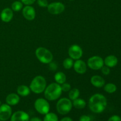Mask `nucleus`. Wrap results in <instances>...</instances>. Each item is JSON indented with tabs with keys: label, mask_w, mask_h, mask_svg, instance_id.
<instances>
[{
	"label": "nucleus",
	"mask_w": 121,
	"mask_h": 121,
	"mask_svg": "<svg viewBox=\"0 0 121 121\" xmlns=\"http://www.w3.org/2000/svg\"><path fill=\"white\" fill-rule=\"evenodd\" d=\"M79 121H91V118L88 115H83L79 118Z\"/></svg>",
	"instance_id": "nucleus-31"
},
{
	"label": "nucleus",
	"mask_w": 121,
	"mask_h": 121,
	"mask_svg": "<svg viewBox=\"0 0 121 121\" xmlns=\"http://www.w3.org/2000/svg\"><path fill=\"white\" fill-rule=\"evenodd\" d=\"M34 108L40 114L46 115L50 112V106L47 99L39 98L34 102Z\"/></svg>",
	"instance_id": "nucleus-6"
},
{
	"label": "nucleus",
	"mask_w": 121,
	"mask_h": 121,
	"mask_svg": "<svg viewBox=\"0 0 121 121\" xmlns=\"http://www.w3.org/2000/svg\"><path fill=\"white\" fill-rule=\"evenodd\" d=\"M20 100V96L17 93H11L7 96L5 99V101L7 104L9 106H14L17 105Z\"/></svg>",
	"instance_id": "nucleus-15"
},
{
	"label": "nucleus",
	"mask_w": 121,
	"mask_h": 121,
	"mask_svg": "<svg viewBox=\"0 0 121 121\" xmlns=\"http://www.w3.org/2000/svg\"><path fill=\"white\" fill-rule=\"evenodd\" d=\"M31 90L29 87L26 85H20L17 88V93L19 96L26 97L30 94Z\"/></svg>",
	"instance_id": "nucleus-18"
},
{
	"label": "nucleus",
	"mask_w": 121,
	"mask_h": 121,
	"mask_svg": "<svg viewBox=\"0 0 121 121\" xmlns=\"http://www.w3.org/2000/svg\"><path fill=\"white\" fill-rule=\"evenodd\" d=\"M69 99H70L71 100H74L75 99H78L80 96V91L78 89L73 88L71 89L69 91Z\"/></svg>",
	"instance_id": "nucleus-21"
},
{
	"label": "nucleus",
	"mask_w": 121,
	"mask_h": 121,
	"mask_svg": "<svg viewBox=\"0 0 121 121\" xmlns=\"http://www.w3.org/2000/svg\"><path fill=\"white\" fill-rule=\"evenodd\" d=\"M106 97L100 93L93 95L89 100V107L92 112L100 113L104 112L107 106Z\"/></svg>",
	"instance_id": "nucleus-1"
},
{
	"label": "nucleus",
	"mask_w": 121,
	"mask_h": 121,
	"mask_svg": "<svg viewBox=\"0 0 121 121\" xmlns=\"http://www.w3.org/2000/svg\"><path fill=\"white\" fill-rule=\"evenodd\" d=\"M37 2L40 7H43V8L47 7L48 5L47 0H37Z\"/></svg>",
	"instance_id": "nucleus-27"
},
{
	"label": "nucleus",
	"mask_w": 121,
	"mask_h": 121,
	"mask_svg": "<svg viewBox=\"0 0 121 121\" xmlns=\"http://www.w3.org/2000/svg\"><path fill=\"white\" fill-rule=\"evenodd\" d=\"M14 16L13 11L11 8H5L0 13V17L1 20L4 22H9L13 19Z\"/></svg>",
	"instance_id": "nucleus-14"
},
{
	"label": "nucleus",
	"mask_w": 121,
	"mask_h": 121,
	"mask_svg": "<svg viewBox=\"0 0 121 121\" xmlns=\"http://www.w3.org/2000/svg\"><path fill=\"white\" fill-rule=\"evenodd\" d=\"M87 66L94 70H100L104 66V59L99 56H93L87 60Z\"/></svg>",
	"instance_id": "nucleus-7"
},
{
	"label": "nucleus",
	"mask_w": 121,
	"mask_h": 121,
	"mask_svg": "<svg viewBox=\"0 0 121 121\" xmlns=\"http://www.w3.org/2000/svg\"><path fill=\"white\" fill-rule=\"evenodd\" d=\"M73 107V104L70 99L63 98L59 99L56 104V109L58 113L65 115L70 112Z\"/></svg>",
	"instance_id": "nucleus-5"
},
{
	"label": "nucleus",
	"mask_w": 121,
	"mask_h": 121,
	"mask_svg": "<svg viewBox=\"0 0 121 121\" xmlns=\"http://www.w3.org/2000/svg\"><path fill=\"white\" fill-rule=\"evenodd\" d=\"M47 10L52 15H59L63 13L65 9V5L60 2H53L48 4Z\"/></svg>",
	"instance_id": "nucleus-8"
},
{
	"label": "nucleus",
	"mask_w": 121,
	"mask_h": 121,
	"mask_svg": "<svg viewBox=\"0 0 121 121\" xmlns=\"http://www.w3.org/2000/svg\"><path fill=\"white\" fill-rule=\"evenodd\" d=\"M73 68L77 73L80 74H85L87 70V65L83 60H76L73 64Z\"/></svg>",
	"instance_id": "nucleus-13"
},
{
	"label": "nucleus",
	"mask_w": 121,
	"mask_h": 121,
	"mask_svg": "<svg viewBox=\"0 0 121 121\" xmlns=\"http://www.w3.org/2000/svg\"><path fill=\"white\" fill-rule=\"evenodd\" d=\"M91 83L93 86L100 88L105 85V81L104 78L100 76L94 75L91 77Z\"/></svg>",
	"instance_id": "nucleus-16"
},
{
	"label": "nucleus",
	"mask_w": 121,
	"mask_h": 121,
	"mask_svg": "<svg viewBox=\"0 0 121 121\" xmlns=\"http://www.w3.org/2000/svg\"><path fill=\"white\" fill-rule=\"evenodd\" d=\"M72 104L75 108L78 109H82L85 108L86 106V101L84 99H80L79 98L75 100H73Z\"/></svg>",
	"instance_id": "nucleus-20"
},
{
	"label": "nucleus",
	"mask_w": 121,
	"mask_h": 121,
	"mask_svg": "<svg viewBox=\"0 0 121 121\" xmlns=\"http://www.w3.org/2000/svg\"><path fill=\"white\" fill-rule=\"evenodd\" d=\"M30 121H42L40 118L38 117H34L32 118L31 119H30Z\"/></svg>",
	"instance_id": "nucleus-33"
},
{
	"label": "nucleus",
	"mask_w": 121,
	"mask_h": 121,
	"mask_svg": "<svg viewBox=\"0 0 121 121\" xmlns=\"http://www.w3.org/2000/svg\"><path fill=\"white\" fill-rule=\"evenodd\" d=\"M61 93L62 90L61 86L56 82L50 84L44 91L45 98L50 101H54L59 99L61 95Z\"/></svg>",
	"instance_id": "nucleus-2"
},
{
	"label": "nucleus",
	"mask_w": 121,
	"mask_h": 121,
	"mask_svg": "<svg viewBox=\"0 0 121 121\" xmlns=\"http://www.w3.org/2000/svg\"><path fill=\"white\" fill-rule=\"evenodd\" d=\"M22 7H23V4L22 3L21 1H15L13 2L11 4L12 10L15 12L20 11L22 9Z\"/></svg>",
	"instance_id": "nucleus-23"
},
{
	"label": "nucleus",
	"mask_w": 121,
	"mask_h": 121,
	"mask_svg": "<svg viewBox=\"0 0 121 121\" xmlns=\"http://www.w3.org/2000/svg\"><path fill=\"white\" fill-rule=\"evenodd\" d=\"M117 90V87L115 84L109 83L104 85V91L108 93H113Z\"/></svg>",
	"instance_id": "nucleus-22"
},
{
	"label": "nucleus",
	"mask_w": 121,
	"mask_h": 121,
	"mask_svg": "<svg viewBox=\"0 0 121 121\" xmlns=\"http://www.w3.org/2000/svg\"><path fill=\"white\" fill-rule=\"evenodd\" d=\"M68 54L73 60H79L83 56V50L79 45L73 44L69 48Z\"/></svg>",
	"instance_id": "nucleus-9"
},
{
	"label": "nucleus",
	"mask_w": 121,
	"mask_h": 121,
	"mask_svg": "<svg viewBox=\"0 0 121 121\" xmlns=\"http://www.w3.org/2000/svg\"><path fill=\"white\" fill-rule=\"evenodd\" d=\"M74 60L71 59L70 57L66 58L63 61V66L64 68L66 69H70L72 68L73 66V64H74Z\"/></svg>",
	"instance_id": "nucleus-25"
},
{
	"label": "nucleus",
	"mask_w": 121,
	"mask_h": 121,
	"mask_svg": "<svg viewBox=\"0 0 121 121\" xmlns=\"http://www.w3.org/2000/svg\"><path fill=\"white\" fill-rule=\"evenodd\" d=\"M43 121H59L58 117L53 112H48L45 115Z\"/></svg>",
	"instance_id": "nucleus-24"
},
{
	"label": "nucleus",
	"mask_w": 121,
	"mask_h": 121,
	"mask_svg": "<svg viewBox=\"0 0 121 121\" xmlns=\"http://www.w3.org/2000/svg\"><path fill=\"white\" fill-rule=\"evenodd\" d=\"M35 54L38 60L43 64H49L53 61V54L49 50L44 47H40L37 48Z\"/></svg>",
	"instance_id": "nucleus-4"
},
{
	"label": "nucleus",
	"mask_w": 121,
	"mask_h": 121,
	"mask_svg": "<svg viewBox=\"0 0 121 121\" xmlns=\"http://www.w3.org/2000/svg\"><path fill=\"white\" fill-rule=\"evenodd\" d=\"M100 70H101L102 73L104 74H105V75H108V74H109L110 72H111L110 68L106 66H103Z\"/></svg>",
	"instance_id": "nucleus-28"
},
{
	"label": "nucleus",
	"mask_w": 121,
	"mask_h": 121,
	"mask_svg": "<svg viewBox=\"0 0 121 121\" xmlns=\"http://www.w3.org/2000/svg\"><path fill=\"white\" fill-rule=\"evenodd\" d=\"M22 15L25 19L28 21H32L34 20L36 15L35 10L33 7L31 5H26L22 8Z\"/></svg>",
	"instance_id": "nucleus-11"
},
{
	"label": "nucleus",
	"mask_w": 121,
	"mask_h": 121,
	"mask_svg": "<svg viewBox=\"0 0 121 121\" xmlns=\"http://www.w3.org/2000/svg\"><path fill=\"white\" fill-rule=\"evenodd\" d=\"M104 65L108 67H113L116 66L118 64V58L114 55L108 56L104 60Z\"/></svg>",
	"instance_id": "nucleus-17"
},
{
	"label": "nucleus",
	"mask_w": 121,
	"mask_h": 121,
	"mask_svg": "<svg viewBox=\"0 0 121 121\" xmlns=\"http://www.w3.org/2000/svg\"><path fill=\"white\" fill-rule=\"evenodd\" d=\"M54 78L56 83L59 84V85H61L66 82V76L62 72H57L54 75Z\"/></svg>",
	"instance_id": "nucleus-19"
},
{
	"label": "nucleus",
	"mask_w": 121,
	"mask_h": 121,
	"mask_svg": "<svg viewBox=\"0 0 121 121\" xmlns=\"http://www.w3.org/2000/svg\"><path fill=\"white\" fill-rule=\"evenodd\" d=\"M1 102L0 101V106H1Z\"/></svg>",
	"instance_id": "nucleus-34"
},
{
	"label": "nucleus",
	"mask_w": 121,
	"mask_h": 121,
	"mask_svg": "<svg viewBox=\"0 0 121 121\" xmlns=\"http://www.w3.org/2000/svg\"><path fill=\"white\" fill-rule=\"evenodd\" d=\"M108 121H121V118L119 116L115 115L110 117Z\"/></svg>",
	"instance_id": "nucleus-30"
},
{
	"label": "nucleus",
	"mask_w": 121,
	"mask_h": 121,
	"mask_svg": "<svg viewBox=\"0 0 121 121\" xmlns=\"http://www.w3.org/2000/svg\"><path fill=\"white\" fill-rule=\"evenodd\" d=\"M70 1H74V0H70Z\"/></svg>",
	"instance_id": "nucleus-35"
},
{
	"label": "nucleus",
	"mask_w": 121,
	"mask_h": 121,
	"mask_svg": "<svg viewBox=\"0 0 121 121\" xmlns=\"http://www.w3.org/2000/svg\"><path fill=\"white\" fill-rule=\"evenodd\" d=\"M37 0H21L22 3L26 5H31Z\"/></svg>",
	"instance_id": "nucleus-29"
},
{
	"label": "nucleus",
	"mask_w": 121,
	"mask_h": 121,
	"mask_svg": "<svg viewBox=\"0 0 121 121\" xmlns=\"http://www.w3.org/2000/svg\"><path fill=\"white\" fill-rule=\"evenodd\" d=\"M12 115V109L8 104H2L0 106V120L6 121Z\"/></svg>",
	"instance_id": "nucleus-10"
},
{
	"label": "nucleus",
	"mask_w": 121,
	"mask_h": 121,
	"mask_svg": "<svg viewBox=\"0 0 121 121\" xmlns=\"http://www.w3.org/2000/svg\"><path fill=\"white\" fill-rule=\"evenodd\" d=\"M60 86H61L62 92H69L71 89L70 85L69 83H68L65 82L64 83L60 85Z\"/></svg>",
	"instance_id": "nucleus-26"
},
{
	"label": "nucleus",
	"mask_w": 121,
	"mask_h": 121,
	"mask_svg": "<svg viewBox=\"0 0 121 121\" xmlns=\"http://www.w3.org/2000/svg\"><path fill=\"white\" fill-rule=\"evenodd\" d=\"M60 121H73V120L70 117H65V118H62Z\"/></svg>",
	"instance_id": "nucleus-32"
},
{
	"label": "nucleus",
	"mask_w": 121,
	"mask_h": 121,
	"mask_svg": "<svg viewBox=\"0 0 121 121\" xmlns=\"http://www.w3.org/2000/svg\"></svg>",
	"instance_id": "nucleus-36"
},
{
	"label": "nucleus",
	"mask_w": 121,
	"mask_h": 121,
	"mask_svg": "<svg viewBox=\"0 0 121 121\" xmlns=\"http://www.w3.org/2000/svg\"><path fill=\"white\" fill-rule=\"evenodd\" d=\"M10 118L11 121H30V117L28 113L22 111L15 112Z\"/></svg>",
	"instance_id": "nucleus-12"
},
{
	"label": "nucleus",
	"mask_w": 121,
	"mask_h": 121,
	"mask_svg": "<svg viewBox=\"0 0 121 121\" xmlns=\"http://www.w3.org/2000/svg\"><path fill=\"white\" fill-rule=\"evenodd\" d=\"M47 87L46 79L42 76H37L31 82L30 89L31 91L35 94H40L44 91Z\"/></svg>",
	"instance_id": "nucleus-3"
}]
</instances>
